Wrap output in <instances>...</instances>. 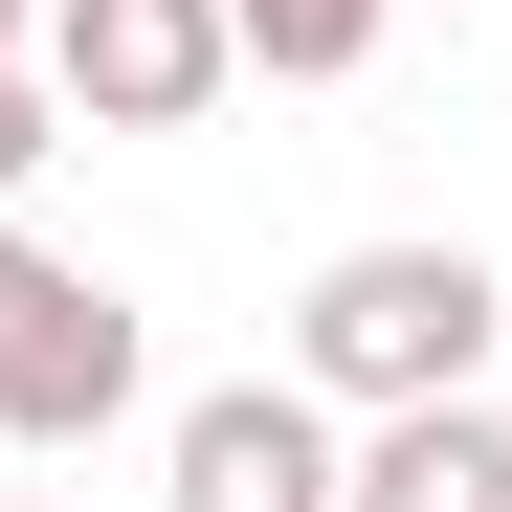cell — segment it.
<instances>
[{"mask_svg":"<svg viewBox=\"0 0 512 512\" xmlns=\"http://www.w3.org/2000/svg\"><path fill=\"white\" fill-rule=\"evenodd\" d=\"M223 23H245V67L334 90V67H379V23H401V0H223Z\"/></svg>","mask_w":512,"mask_h":512,"instance_id":"cell-6","label":"cell"},{"mask_svg":"<svg viewBox=\"0 0 512 512\" xmlns=\"http://www.w3.org/2000/svg\"><path fill=\"white\" fill-rule=\"evenodd\" d=\"M23 512H67V490H23Z\"/></svg>","mask_w":512,"mask_h":512,"instance_id":"cell-9","label":"cell"},{"mask_svg":"<svg viewBox=\"0 0 512 512\" xmlns=\"http://www.w3.org/2000/svg\"><path fill=\"white\" fill-rule=\"evenodd\" d=\"M490 334H512V290L468 268V245H334V268H312V312H290V379L379 423V401L490 379Z\"/></svg>","mask_w":512,"mask_h":512,"instance_id":"cell-1","label":"cell"},{"mask_svg":"<svg viewBox=\"0 0 512 512\" xmlns=\"http://www.w3.org/2000/svg\"><path fill=\"white\" fill-rule=\"evenodd\" d=\"M334 512H512V423L446 379V401H379V446L334 468Z\"/></svg>","mask_w":512,"mask_h":512,"instance_id":"cell-5","label":"cell"},{"mask_svg":"<svg viewBox=\"0 0 512 512\" xmlns=\"http://www.w3.org/2000/svg\"><path fill=\"white\" fill-rule=\"evenodd\" d=\"M223 67H245L223 0H45V90H67V134H201Z\"/></svg>","mask_w":512,"mask_h":512,"instance_id":"cell-3","label":"cell"},{"mask_svg":"<svg viewBox=\"0 0 512 512\" xmlns=\"http://www.w3.org/2000/svg\"><path fill=\"white\" fill-rule=\"evenodd\" d=\"M334 401L312 379H223V401H179V446H156V512H334Z\"/></svg>","mask_w":512,"mask_h":512,"instance_id":"cell-4","label":"cell"},{"mask_svg":"<svg viewBox=\"0 0 512 512\" xmlns=\"http://www.w3.org/2000/svg\"><path fill=\"white\" fill-rule=\"evenodd\" d=\"M134 423V290L0 223V446H112Z\"/></svg>","mask_w":512,"mask_h":512,"instance_id":"cell-2","label":"cell"},{"mask_svg":"<svg viewBox=\"0 0 512 512\" xmlns=\"http://www.w3.org/2000/svg\"><path fill=\"white\" fill-rule=\"evenodd\" d=\"M45 156H67V90H45V45H0V201H23Z\"/></svg>","mask_w":512,"mask_h":512,"instance_id":"cell-7","label":"cell"},{"mask_svg":"<svg viewBox=\"0 0 512 512\" xmlns=\"http://www.w3.org/2000/svg\"><path fill=\"white\" fill-rule=\"evenodd\" d=\"M0 45H45V23H23V0H0Z\"/></svg>","mask_w":512,"mask_h":512,"instance_id":"cell-8","label":"cell"}]
</instances>
